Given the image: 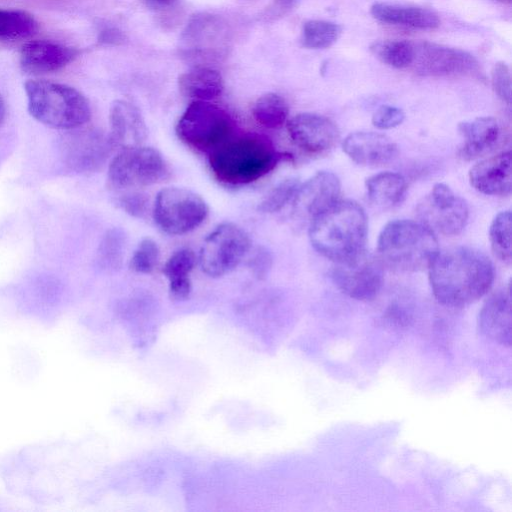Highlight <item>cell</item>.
<instances>
[{
    "label": "cell",
    "mask_w": 512,
    "mask_h": 512,
    "mask_svg": "<svg viewBox=\"0 0 512 512\" xmlns=\"http://www.w3.org/2000/svg\"><path fill=\"white\" fill-rule=\"evenodd\" d=\"M421 222L433 232L451 236L459 234L468 220V206L444 183H436L417 207Z\"/></svg>",
    "instance_id": "obj_12"
},
{
    "label": "cell",
    "mask_w": 512,
    "mask_h": 512,
    "mask_svg": "<svg viewBox=\"0 0 512 512\" xmlns=\"http://www.w3.org/2000/svg\"><path fill=\"white\" fill-rule=\"evenodd\" d=\"M191 292V281L189 277L169 280V293L174 300H184Z\"/></svg>",
    "instance_id": "obj_37"
},
{
    "label": "cell",
    "mask_w": 512,
    "mask_h": 512,
    "mask_svg": "<svg viewBox=\"0 0 512 512\" xmlns=\"http://www.w3.org/2000/svg\"><path fill=\"white\" fill-rule=\"evenodd\" d=\"M113 144L109 134L95 128L67 130L59 139V156L62 163L74 172L84 173L101 167Z\"/></svg>",
    "instance_id": "obj_10"
},
{
    "label": "cell",
    "mask_w": 512,
    "mask_h": 512,
    "mask_svg": "<svg viewBox=\"0 0 512 512\" xmlns=\"http://www.w3.org/2000/svg\"><path fill=\"white\" fill-rule=\"evenodd\" d=\"M178 86L180 92L188 98L209 101L222 93L224 83L218 71L196 67L179 76Z\"/></svg>",
    "instance_id": "obj_23"
},
{
    "label": "cell",
    "mask_w": 512,
    "mask_h": 512,
    "mask_svg": "<svg viewBox=\"0 0 512 512\" xmlns=\"http://www.w3.org/2000/svg\"><path fill=\"white\" fill-rule=\"evenodd\" d=\"M343 151L360 165H380L391 161L397 155L396 144L386 135L358 131L349 134L343 141Z\"/></svg>",
    "instance_id": "obj_18"
},
{
    "label": "cell",
    "mask_w": 512,
    "mask_h": 512,
    "mask_svg": "<svg viewBox=\"0 0 512 512\" xmlns=\"http://www.w3.org/2000/svg\"><path fill=\"white\" fill-rule=\"evenodd\" d=\"M369 200L382 207H391L402 202L407 191L405 178L396 172H380L365 182Z\"/></svg>",
    "instance_id": "obj_24"
},
{
    "label": "cell",
    "mask_w": 512,
    "mask_h": 512,
    "mask_svg": "<svg viewBox=\"0 0 512 512\" xmlns=\"http://www.w3.org/2000/svg\"><path fill=\"white\" fill-rule=\"evenodd\" d=\"M405 118L404 111L396 106L382 105L372 116V123L379 129H390L400 125Z\"/></svg>",
    "instance_id": "obj_35"
},
{
    "label": "cell",
    "mask_w": 512,
    "mask_h": 512,
    "mask_svg": "<svg viewBox=\"0 0 512 512\" xmlns=\"http://www.w3.org/2000/svg\"><path fill=\"white\" fill-rule=\"evenodd\" d=\"M209 166L213 175L228 185L249 184L271 172L291 156L278 151L265 136L257 133L233 134L212 150Z\"/></svg>",
    "instance_id": "obj_2"
},
{
    "label": "cell",
    "mask_w": 512,
    "mask_h": 512,
    "mask_svg": "<svg viewBox=\"0 0 512 512\" xmlns=\"http://www.w3.org/2000/svg\"><path fill=\"white\" fill-rule=\"evenodd\" d=\"M479 329L487 338L501 345L511 344L510 288L492 294L482 306L478 317Z\"/></svg>",
    "instance_id": "obj_19"
},
{
    "label": "cell",
    "mask_w": 512,
    "mask_h": 512,
    "mask_svg": "<svg viewBox=\"0 0 512 512\" xmlns=\"http://www.w3.org/2000/svg\"><path fill=\"white\" fill-rule=\"evenodd\" d=\"M370 13L377 21L389 25L421 30L435 29L440 25L437 13L420 6L375 2L370 8Z\"/></svg>",
    "instance_id": "obj_21"
},
{
    "label": "cell",
    "mask_w": 512,
    "mask_h": 512,
    "mask_svg": "<svg viewBox=\"0 0 512 512\" xmlns=\"http://www.w3.org/2000/svg\"><path fill=\"white\" fill-rule=\"evenodd\" d=\"M300 182L291 177L278 183L261 201L258 210L263 213H274L281 210L287 203L294 199Z\"/></svg>",
    "instance_id": "obj_31"
},
{
    "label": "cell",
    "mask_w": 512,
    "mask_h": 512,
    "mask_svg": "<svg viewBox=\"0 0 512 512\" xmlns=\"http://www.w3.org/2000/svg\"><path fill=\"white\" fill-rule=\"evenodd\" d=\"M158 259L157 243L150 238H145L135 249L130 260V268L138 273H150L155 268Z\"/></svg>",
    "instance_id": "obj_32"
},
{
    "label": "cell",
    "mask_w": 512,
    "mask_h": 512,
    "mask_svg": "<svg viewBox=\"0 0 512 512\" xmlns=\"http://www.w3.org/2000/svg\"><path fill=\"white\" fill-rule=\"evenodd\" d=\"M5 115H6L5 103H4V100H3V98H2V96L0 94V127L3 124V122H4Z\"/></svg>",
    "instance_id": "obj_41"
},
{
    "label": "cell",
    "mask_w": 512,
    "mask_h": 512,
    "mask_svg": "<svg viewBox=\"0 0 512 512\" xmlns=\"http://www.w3.org/2000/svg\"><path fill=\"white\" fill-rule=\"evenodd\" d=\"M512 216L509 210L498 213L489 228V239L494 255L504 263L511 262Z\"/></svg>",
    "instance_id": "obj_29"
},
{
    "label": "cell",
    "mask_w": 512,
    "mask_h": 512,
    "mask_svg": "<svg viewBox=\"0 0 512 512\" xmlns=\"http://www.w3.org/2000/svg\"><path fill=\"white\" fill-rule=\"evenodd\" d=\"M498 1H501V2H503V3L510 4L512 0H498Z\"/></svg>",
    "instance_id": "obj_42"
},
{
    "label": "cell",
    "mask_w": 512,
    "mask_h": 512,
    "mask_svg": "<svg viewBox=\"0 0 512 512\" xmlns=\"http://www.w3.org/2000/svg\"><path fill=\"white\" fill-rule=\"evenodd\" d=\"M292 142L302 150L319 153L331 148L338 139L336 125L327 117L315 113H300L287 122Z\"/></svg>",
    "instance_id": "obj_14"
},
{
    "label": "cell",
    "mask_w": 512,
    "mask_h": 512,
    "mask_svg": "<svg viewBox=\"0 0 512 512\" xmlns=\"http://www.w3.org/2000/svg\"><path fill=\"white\" fill-rule=\"evenodd\" d=\"M79 50L47 40H34L20 50V66L31 74H44L61 70L71 63Z\"/></svg>",
    "instance_id": "obj_16"
},
{
    "label": "cell",
    "mask_w": 512,
    "mask_h": 512,
    "mask_svg": "<svg viewBox=\"0 0 512 512\" xmlns=\"http://www.w3.org/2000/svg\"><path fill=\"white\" fill-rule=\"evenodd\" d=\"M428 268L435 298L448 307L459 308L475 302L487 293L494 280L491 260L471 247L438 251Z\"/></svg>",
    "instance_id": "obj_1"
},
{
    "label": "cell",
    "mask_w": 512,
    "mask_h": 512,
    "mask_svg": "<svg viewBox=\"0 0 512 512\" xmlns=\"http://www.w3.org/2000/svg\"><path fill=\"white\" fill-rule=\"evenodd\" d=\"M109 121V137L114 147L138 146L147 136V128L140 111L127 101L113 102Z\"/></svg>",
    "instance_id": "obj_20"
},
{
    "label": "cell",
    "mask_w": 512,
    "mask_h": 512,
    "mask_svg": "<svg viewBox=\"0 0 512 512\" xmlns=\"http://www.w3.org/2000/svg\"><path fill=\"white\" fill-rule=\"evenodd\" d=\"M340 187V181L334 173H316L304 184H300L293 199L294 211L312 220L338 201Z\"/></svg>",
    "instance_id": "obj_15"
},
{
    "label": "cell",
    "mask_w": 512,
    "mask_h": 512,
    "mask_svg": "<svg viewBox=\"0 0 512 512\" xmlns=\"http://www.w3.org/2000/svg\"><path fill=\"white\" fill-rule=\"evenodd\" d=\"M381 260L398 271H418L428 267L435 257L438 242L434 232L422 222L393 220L378 238Z\"/></svg>",
    "instance_id": "obj_5"
},
{
    "label": "cell",
    "mask_w": 512,
    "mask_h": 512,
    "mask_svg": "<svg viewBox=\"0 0 512 512\" xmlns=\"http://www.w3.org/2000/svg\"><path fill=\"white\" fill-rule=\"evenodd\" d=\"M252 114L260 125L269 129H276L286 122L289 107L280 95L266 93L256 100L252 108Z\"/></svg>",
    "instance_id": "obj_27"
},
{
    "label": "cell",
    "mask_w": 512,
    "mask_h": 512,
    "mask_svg": "<svg viewBox=\"0 0 512 512\" xmlns=\"http://www.w3.org/2000/svg\"><path fill=\"white\" fill-rule=\"evenodd\" d=\"M38 30L36 19L27 11L0 9V39L21 40L33 36Z\"/></svg>",
    "instance_id": "obj_26"
},
{
    "label": "cell",
    "mask_w": 512,
    "mask_h": 512,
    "mask_svg": "<svg viewBox=\"0 0 512 512\" xmlns=\"http://www.w3.org/2000/svg\"><path fill=\"white\" fill-rule=\"evenodd\" d=\"M29 114L38 122L59 130L82 127L91 117L86 97L66 84L29 80L24 85Z\"/></svg>",
    "instance_id": "obj_4"
},
{
    "label": "cell",
    "mask_w": 512,
    "mask_h": 512,
    "mask_svg": "<svg viewBox=\"0 0 512 512\" xmlns=\"http://www.w3.org/2000/svg\"><path fill=\"white\" fill-rule=\"evenodd\" d=\"M118 204L129 215L141 218L147 212L148 198L140 193L126 194L118 199Z\"/></svg>",
    "instance_id": "obj_36"
},
{
    "label": "cell",
    "mask_w": 512,
    "mask_h": 512,
    "mask_svg": "<svg viewBox=\"0 0 512 512\" xmlns=\"http://www.w3.org/2000/svg\"><path fill=\"white\" fill-rule=\"evenodd\" d=\"M195 254L188 248L173 253L163 266V274L169 279L189 277L195 265Z\"/></svg>",
    "instance_id": "obj_33"
},
{
    "label": "cell",
    "mask_w": 512,
    "mask_h": 512,
    "mask_svg": "<svg viewBox=\"0 0 512 512\" xmlns=\"http://www.w3.org/2000/svg\"><path fill=\"white\" fill-rule=\"evenodd\" d=\"M330 277L342 293L356 300L369 301L382 287L383 269L380 261L363 252L350 262L336 264Z\"/></svg>",
    "instance_id": "obj_13"
},
{
    "label": "cell",
    "mask_w": 512,
    "mask_h": 512,
    "mask_svg": "<svg viewBox=\"0 0 512 512\" xmlns=\"http://www.w3.org/2000/svg\"><path fill=\"white\" fill-rule=\"evenodd\" d=\"M341 26L327 20H309L303 24L301 44L308 49H324L332 46L340 37Z\"/></svg>",
    "instance_id": "obj_28"
},
{
    "label": "cell",
    "mask_w": 512,
    "mask_h": 512,
    "mask_svg": "<svg viewBox=\"0 0 512 512\" xmlns=\"http://www.w3.org/2000/svg\"><path fill=\"white\" fill-rule=\"evenodd\" d=\"M228 113L209 101L194 100L176 125V134L187 146L210 153L232 135Z\"/></svg>",
    "instance_id": "obj_6"
},
{
    "label": "cell",
    "mask_w": 512,
    "mask_h": 512,
    "mask_svg": "<svg viewBox=\"0 0 512 512\" xmlns=\"http://www.w3.org/2000/svg\"><path fill=\"white\" fill-rule=\"evenodd\" d=\"M491 83L497 96L510 106L512 100L511 73L505 62L495 63L491 71Z\"/></svg>",
    "instance_id": "obj_34"
},
{
    "label": "cell",
    "mask_w": 512,
    "mask_h": 512,
    "mask_svg": "<svg viewBox=\"0 0 512 512\" xmlns=\"http://www.w3.org/2000/svg\"><path fill=\"white\" fill-rule=\"evenodd\" d=\"M464 139L460 155L466 160L477 158L492 149L500 134L497 120L493 117H478L458 124Z\"/></svg>",
    "instance_id": "obj_22"
},
{
    "label": "cell",
    "mask_w": 512,
    "mask_h": 512,
    "mask_svg": "<svg viewBox=\"0 0 512 512\" xmlns=\"http://www.w3.org/2000/svg\"><path fill=\"white\" fill-rule=\"evenodd\" d=\"M413 60L408 69L422 76H457L478 72L479 62L469 52L434 42H413Z\"/></svg>",
    "instance_id": "obj_11"
},
{
    "label": "cell",
    "mask_w": 512,
    "mask_h": 512,
    "mask_svg": "<svg viewBox=\"0 0 512 512\" xmlns=\"http://www.w3.org/2000/svg\"><path fill=\"white\" fill-rule=\"evenodd\" d=\"M367 217L354 201H337L315 216L309 228L312 246L337 264L350 262L364 252Z\"/></svg>",
    "instance_id": "obj_3"
},
{
    "label": "cell",
    "mask_w": 512,
    "mask_h": 512,
    "mask_svg": "<svg viewBox=\"0 0 512 512\" xmlns=\"http://www.w3.org/2000/svg\"><path fill=\"white\" fill-rule=\"evenodd\" d=\"M205 200L192 190L166 187L155 198L153 218L157 226L170 235H181L197 228L206 218Z\"/></svg>",
    "instance_id": "obj_7"
},
{
    "label": "cell",
    "mask_w": 512,
    "mask_h": 512,
    "mask_svg": "<svg viewBox=\"0 0 512 512\" xmlns=\"http://www.w3.org/2000/svg\"><path fill=\"white\" fill-rule=\"evenodd\" d=\"M123 41V33L115 27H106L99 32L98 42L101 44L117 45Z\"/></svg>",
    "instance_id": "obj_38"
},
{
    "label": "cell",
    "mask_w": 512,
    "mask_h": 512,
    "mask_svg": "<svg viewBox=\"0 0 512 512\" xmlns=\"http://www.w3.org/2000/svg\"><path fill=\"white\" fill-rule=\"evenodd\" d=\"M248 234L238 225L225 222L217 226L204 240L199 262L203 272L220 277L233 270L250 248Z\"/></svg>",
    "instance_id": "obj_9"
},
{
    "label": "cell",
    "mask_w": 512,
    "mask_h": 512,
    "mask_svg": "<svg viewBox=\"0 0 512 512\" xmlns=\"http://www.w3.org/2000/svg\"><path fill=\"white\" fill-rule=\"evenodd\" d=\"M471 186L491 196H508L512 190L511 152L504 151L475 164L469 172Z\"/></svg>",
    "instance_id": "obj_17"
},
{
    "label": "cell",
    "mask_w": 512,
    "mask_h": 512,
    "mask_svg": "<svg viewBox=\"0 0 512 512\" xmlns=\"http://www.w3.org/2000/svg\"><path fill=\"white\" fill-rule=\"evenodd\" d=\"M371 53L382 63L396 68L408 69L413 60V41L386 39L370 45Z\"/></svg>",
    "instance_id": "obj_25"
},
{
    "label": "cell",
    "mask_w": 512,
    "mask_h": 512,
    "mask_svg": "<svg viewBox=\"0 0 512 512\" xmlns=\"http://www.w3.org/2000/svg\"><path fill=\"white\" fill-rule=\"evenodd\" d=\"M125 248V234L121 229L113 228L103 236L96 256V263L103 269L115 268L121 264Z\"/></svg>",
    "instance_id": "obj_30"
},
{
    "label": "cell",
    "mask_w": 512,
    "mask_h": 512,
    "mask_svg": "<svg viewBox=\"0 0 512 512\" xmlns=\"http://www.w3.org/2000/svg\"><path fill=\"white\" fill-rule=\"evenodd\" d=\"M145 6L160 10L172 6L177 0H141Z\"/></svg>",
    "instance_id": "obj_40"
},
{
    "label": "cell",
    "mask_w": 512,
    "mask_h": 512,
    "mask_svg": "<svg viewBox=\"0 0 512 512\" xmlns=\"http://www.w3.org/2000/svg\"><path fill=\"white\" fill-rule=\"evenodd\" d=\"M168 166L162 154L152 147H124L110 162L108 180L112 187H142L163 180Z\"/></svg>",
    "instance_id": "obj_8"
},
{
    "label": "cell",
    "mask_w": 512,
    "mask_h": 512,
    "mask_svg": "<svg viewBox=\"0 0 512 512\" xmlns=\"http://www.w3.org/2000/svg\"><path fill=\"white\" fill-rule=\"evenodd\" d=\"M272 258L270 253L266 249H260L251 260L252 268L259 274L265 273L271 265Z\"/></svg>",
    "instance_id": "obj_39"
}]
</instances>
